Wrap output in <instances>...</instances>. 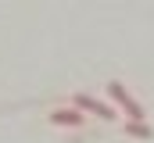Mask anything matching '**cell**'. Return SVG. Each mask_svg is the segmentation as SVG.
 <instances>
[{
  "label": "cell",
  "mask_w": 154,
  "mask_h": 143,
  "mask_svg": "<svg viewBox=\"0 0 154 143\" xmlns=\"http://www.w3.org/2000/svg\"><path fill=\"white\" fill-rule=\"evenodd\" d=\"M75 107L90 111V114H97V118H118V114H115V107L100 104V100H93V97H86V93H79V97H75Z\"/></svg>",
  "instance_id": "2"
},
{
  "label": "cell",
  "mask_w": 154,
  "mask_h": 143,
  "mask_svg": "<svg viewBox=\"0 0 154 143\" xmlns=\"http://www.w3.org/2000/svg\"><path fill=\"white\" fill-rule=\"evenodd\" d=\"M125 132H129V136H136V140H151V136H154L143 122H125Z\"/></svg>",
  "instance_id": "4"
},
{
  "label": "cell",
  "mask_w": 154,
  "mask_h": 143,
  "mask_svg": "<svg viewBox=\"0 0 154 143\" xmlns=\"http://www.w3.org/2000/svg\"><path fill=\"white\" fill-rule=\"evenodd\" d=\"M50 122H57V125H82V114L79 111H54Z\"/></svg>",
  "instance_id": "3"
},
{
  "label": "cell",
  "mask_w": 154,
  "mask_h": 143,
  "mask_svg": "<svg viewBox=\"0 0 154 143\" xmlns=\"http://www.w3.org/2000/svg\"><path fill=\"white\" fill-rule=\"evenodd\" d=\"M108 93H111V100L125 111V118H129V122H143V118H147V114H143V104H136L122 82H108Z\"/></svg>",
  "instance_id": "1"
}]
</instances>
